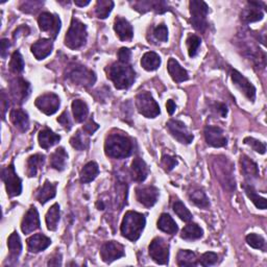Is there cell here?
<instances>
[{
	"mask_svg": "<svg viewBox=\"0 0 267 267\" xmlns=\"http://www.w3.org/2000/svg\"><path fill=\"white\" fill-rule=\"evenodd\" d=\"M134 151V142L127 135L111 133L105 142V153L113 159L129 158Z\"/></svg>",
	"mask_w": 267,
	"mask_h": 267,
	"instance_id": "6da1fadb",
	"label": "cell"
},
{
	"mask_svg": "<svg viewBox=\"0 0 267 267\" xmlns=\"http://www.w3.org/2000/svg\"><path fill=\"white\" fill-rule=\"evenodd\" d=\"M107 77L113 81L118 90H126L132 87L136 79V71L131 64L115 62L106 69Z\"/></svg>",
	"mask_w": 267,
	"mask_h": 267,
	"instance_id": "7a4b0ae2",
	"label": "cell"
},
{
	"mask_svg": "<svg viewBox=\"0 0 267 267\" xmlns=\"http://www.w3.org/2000/svg\"><path fill=\"white\" fill-rule=\"evenodd\" d=\"M145 224L146 218L144 215L135 211H129L123 216L121 222V235L125 238L135 242L140 238L143 230L145 228Z\"/></svg>",
	"mask_w": 267,
	"mask_h": 267,
	"instance_id": "3957f363",
	"label": "cell"
},
{
	"mask_svg": "<svg viewBox=\"0 0 267 267\" xmlns=\"http://www.w3.org/2000/svg\"><path fill=\"white\" fill-rule=\"evenodd\" d=\"M87 38V25L77 18H72L70 27L65 36V45L72 50H76L86 44Z\"/></svg>",
	"mask_w": 267,
	"mask_h": 267,
	"instance_id": "277c9868",
	"label": "cell"
},
{
	"mask_svg": "<svg viewBox=\"0 0 267 267\" xmlns=\"http://www.w3.org/2000/svg\"><path fill=\"white\" fill-rule=\"evenodd\" d=\"M189 9L191 14L190 22L195 31L203 33L208 27L207 16L209 13V7L204 2L199 0H191L189 3Z\"/></svg>",
	"mask_w": 267,
	"mask_h": 267,
	"instance_id": "5b68a950",
	"label": "cell"
},
{
	"mask_svg": "<svg viewBox=\"0 0 267 267\" xmlns=\"http://www.w3.org/2000/svg\"><path fill=\"white\" fill-rule=\"evenodd\" d=\"M66 78L72 81L73 84L83 87H92L96 81L95 73L81 65L70 66L67 69Z\"/></svg>",
	"mask_w": 267,
	"mask_h": 267,
	"instance_id": "8992f818",
	"label": "cell"
},
{
	"mask_svg": "<svg viewBox=\"0 0 267 267\" xmlns=\"http://www.w3.org/2000/svg\"><path fill=\"white\" fill-rule=\"evenodd\" d=\"M135 104L138 112L146 118H156L161 113L158 102L147 91H142L137 94Z\"/></svg>",
	"mask_w": 267,
	"mask_h": 267,
	"instance_id": "52a82bcc",
	"label": "cell"
},
{
	"mask_svg": "<svg viewBox=\"0 0 267 267\" xmlns=\"http://www.w3.org/2000/svg\"><path fill=\"white\" fill-rule=\"evenodd\" d=\"M2 179L6 185V189L10 197H15L21 194L22 181L16 173L13 163L3 169Z\"/></svg>",
	"mask_w": 267,
	"mask_h": 267,
	"instance_id": "ba28073f",
	"label": "cell"
},
{
	"mask_svg": "<svg viewBox=\"0 0 267 267\" xmlns=\"http://www.w3.org/2000/svg\"><path fill=\"white\" fill-rule=\"evenodd\" d=\"M149 253L151 258L160 265H166L169 262V244L161 237L155 238L150 246Z\"/></svg>",
	"mask_w": 267,
	"mask_h": 267,
	"instance_id": "9c48e42d",
	"label": "cell"
},
{
	"mask_svg": "<svg viewBox=\"0 0 267 267\" xmlns=\"http://www.w3.org/2000/svg\"><path fill=\"white\" fill-rule=\"evenodd\" d=\"M38 24L40 29L47 33L52 39H55L61 31V19L57 15L49 12H44L38 18Z\"/></svg>",
	"mask_w": 267,
	"mask_h": 267,
	"instance_id": "30bf717a",
	"label": "cell"
},
{
	"mask_svg": "<svg viewBox=\"0 0 267 267\" xmlns=\"http://www.w3.org/2000/svg\"><path fill=\"white\" fill-rule=\"evenodd\" d=\"M166 128L169 132V134L182 144H190L193 141L194 136L192 133L189 132L188 128L185 126V123L175 120V119H170L166 123Z\"/></svg>",
	"mask_w": 267,
	"mask_h": 267,
	"instance_id": "8fae6325",
	"label": "cell"
},
{
	"mask_svg": "<svg viewBox=\"0 0 267 267\" xmlns=\"http://www.w3.org/2000/svg\"><path fill=\"white\" fill-rule=\"evenodd\" d=\"M35 106L39 109L40 112L50 116L57 112L61 106V100L60 97L54 93H45L40 95L36 99Z\"/></svg>",
	"mask_w": 267,
	"mask_h": 267,
	"instance_id": "7c38bea8",
	"label": "cell"
},
{
	"mask_svg": "<svg viewBox=\"0 0 267 267\" xmlns=\"http://www.w3.org/2000/svg\"><path fill=\"white\" fill-rule=\"evenodd\" d=\"M125 256V246L116 241H108L102 244L100 249V257L102 261L108 264Z\"/></svg>",
	"mask_w": 267,
	"mask_h": 267,
	"instance_id": "4fadbf2b",
	"label": "cell"
},
{
	"mask_svg": "<svg viewBox=\"0 0 267 267\" xmlns=\"http://www.w3.org/2000/svg\"><path fill=\"white\" fill-rule=\"evenodd\" d=\"M135 192L137 200L146 208L154 207L160 196V191L155 186H138Z\"/></svg>",
	"mask_w": 267,
	"mask_h": 267,
	"instance_id": "5bb4252c",
	"label": "cell"
},
{
	"mask_svg": "<svg viewBox=\"0 0 267 267\" xmlns=\"http://www.w3.org/2000/svg\"><path fill=\"white\" fill-rule=\"evenodd\" d=\"M231 78L234 85L240 90L243 95L250 99L251 101H255L256 99V88L255 86L251 83V81L244 77L239 71L232 69L231 70Z\"/></svg>",
	"mask_w": 267,
	"mask_h": 267,
	"instance_id": "9a60e30c",
	"label": "cell"
},
{
	"mask_svg": "<svg viewBox=\"0 0 267 267\" xmlns=\"http://www.w3.org/2000/svg\"><path fill=\"white\" fill-rule=\"evenodd\" d=\"M204 138L208 145L212 147H224L228 144V139L223 135V131L219 127L207 126L204 128Z\"/></svg>",
	"mask_w": 267,
	"mask_h": 267,
	"instance_id": "2e32d148",
	"label": "cell"
},
{
	"mask_svg": "<svg viewBox=\"0 0 267 267\" xmlns=\"http://www.w3.org/2000/svg\"><path fill=\"white\" fill-rule=\"evenodd\" d=\"M261 6H264V4L257 2H249L248 7L242 11V21L245 23H253L262 20L264 17V13L261 9Z\"/></svg>",
	"mask_w": 267,
	"mask_h": 267,
	"instance_id": "e0dca14e",
	"label": "cell"
},
{
	"mask_svg": "<svg viewBox=\"0 0 267 267\" xmlns=\"http://www.w3.org/2000/svg\"><path fill=\"white\" fill-rule=\"evenodd\" d=\"M11 93L16 102L22 104L23 101L26 100V98L28 97L31 93V86L26 80H24L21 77H19L15 79L12 83Z\"/></svg>",
	"mask_w": 267,
	"mask_h": 267,
	"instance_id": "ac0fdd59",
	"label": "cell"
},
{
	"mask_svg": "<svg viewBox=\"0 0 267 267\" xmlns=\"http://www.w3.org/2000/svg\"><path fill=\"white\" fill-rule=\"evenodd\" d=\"M40 225L41 223H40V217H39L38 210L36 209V207H31V209L26 212V214L24 215L22 219L21 230L25 235H27L40 229Z\"/></svg>",
	"mask_w": 267,
	"mask_h": 267,
	"instance_id": "d6986e66",
	"label": "cell"
},
{
	"mask_svg": "<svg viewBox=\"0 0 267 267\" xmlns=\"http://www.w3.org/2000/svg\"><path fill=\"white\" fill-rule=\"evenodd\" d=\"M150 173V168L145 161L141 158H136L131 164V175L133 181L137 183L144 182Z\"/></svg>",
	"mask_w": 267,
	"mask_h": 267,
	"instance_id": "ffe728a7",
	"label": "cell"
},
{
	"mask_svg": "<svg viewBox=\"0 0 267 267\" xmlns=\"http://www.w3.org/2000/svg\"><path fill=\"white\" fill-rule=\"evenodd\" d=\"M52 49H53V42L50 39H45V38L38 40L37 42L34 43L31 47L32 53L39 61L46 58L52 52Z\"/></svg>",
	"mask_w": 267,
	"mask_h": 267,
	"instance_id": "44dd1931",
	"label": "cell"
},
{
	"mask_svg": "<svg viewBox=\"0 0 267 267\" xmlns=\"http://www.w3.org/2000/svg\"><path fill=\"white\" fill-rule=\"evenodd\" d=\"M114 31L121 41H131L134 38V28L127 19L117 17L114 21Z\"/></svg>",
	"mask_w": 267,
	"mask_h": 267,
	"instance_id": "7402d4cb",
	"label": "cell"
},
{
	"mask_svg": "<svg viewBox=\"0 0 267 267\" xmlns=\"http://www.w3.org/2000/svg\"><path fill=\"white\" fill-rule=\"evenodd\" d=\"M27 250L29 253H40L45 251L48 246L51 244L50 238L43 234H35L34 236L29 237L27 240Z\"/></svg>",
	"mask_w": 267,
	"mask_h": 267,
	"instance_id": "603a6c76",
	"label": "cell"
},
{
	"mask_svg": "<svg viewBox=\"0 0 267 267\" xmlns=\"http://www.w3.org/2000/svg\"><path fill=\"white\" fill-rule=\"evenodd\" d=\"M10 119L14 127L21 132H26L29 129L28 114L21 109H13L10 113Z\"/></svg>",
	"mask_w": 267,
	"mask_h": 267,
	"instance_id": "cb8c5ba5",
	"label": "cell"
},
{
	"mask_svg": "<svg viewBox=\"0 0 267 267\" xmlns=\"http://www.w3.org/2000/svg\"><path fill=\"white\" fill-rule=\"evenodd\" d=\"M241 171L248 181H253L259 177V168L257 164L248 156L242 155L240 158Z\"/></svg>",
	"mask_w": 267,
	"mask_h": 267,
	"instance_id": "d4e9b609",
	"label": "cell"
},
{
	"mask_svg": "<svg viewBox=\"0 0 267 267\" xmlns=\"http://www.w3.org/2000/svg\"><path fill=\"white\" fill-rule=\"evenodd\" d=\"M168 73L171 76V78L175 81V83H183V81H186L189 79V74L186 69H184L180 64L179 62L170 57L168 61V65H167Z\"/></svg>",
	"mask_w": 267,
	"mask_h": 267,
	"instance_id": "484cf974",
	"label": "cell"
},
{
	"mask_svg": "<svg viewBox=\"0 0 267 267\" xmlns=\"http://www.w3.org/2000/svg\"><path fill=\"white\" fill-rule=\"evenodd\" d=\"M60 140H61V136L53 133L50 129H47V128L43 129L38 135L39 145L44 150H48L52 147Z\"/></svg>",
	"mask_w": 267,
	"mask_h": 267,
	"instance_id": "4316f807",
	"label": "cell"
},
{
	"mask_svg": "<svg viewBox=\"0 0 267 267\" xmlns=\"http://www.w3.org/2000/svg\"><path fill=\"white\" fill-rule=\"evenodd\" d=\"M134 8L140 13H145L150 10H153L158 14H162L169 10L167 4L164 2H140L134 4Z\"/></svg>",
	"mask_w": 267,
	"mask_h": 267,
	"instance_id": "83f0119b",
	"label": "cell"
},
{
	"mask_svg": "<svg viewBox=\"0 0 267 267\" xmlns=\"http://www.w3.org/2000/svg\"><path fill=\"white\" fill-rule=\"evenodd\" d=\"M68 159V154L66 153L64 147H58L54 153L50 155V166L57 170L63 171L66 168V162Z\"/></svg>",
	"mask_w": 267,
	"mask_h": 267,
	"instance_id": "f1b7e54d",
	"label": "cell"
},
{
	"mask_svg": "<svg viewBox=\"0 0 267 267\" xmlns=\"http://www.w3.org/2000/svg\"><path fill=\"white\" fill-rule=\"evenodd\" d=\"M158 229L164 233H167L169 235H174L179 231V227L176 222L173 220V218L167 214V213H163L159 217L158 220Z\"/></svg>",
	"mask_w": 267,
	"mask_h": 267,
	"instance_id": "f546056e",
	"label": "cell"
},
{
	"mask_svg": "<svg viewBox=\"0 0 267 267\" xmlns=\"http://www.w3.org/2000/svg\"><path fill=\"white\" fill-rule=\"evenodd\" d=\"M55 195H56V184L50 183L49 181H45L42 188L38 191L37 199L41 204H45L48 200L55 197Z\"/></svg>",
	"mask_w": 267,
	"mask_h": 267,
	"instance_id": "4dcf8cb0",
	"label": "cell"
},
{
	"mask_svg": "<svg viewBox=\"0 0 267 267\" xmlns=\"http://www.w3.org/2000/svg\"><path fill=\"white\" fill-rule=\"evenodd\" d=\"M72 113H73V117L74 120L78 123L84 122L88 115H89V108L88 105L84 100H80V99H74L72 101Z\"/></svg>",
	"mask_w": 267,
	"mask_h": 267,
	"instance_id": "1f68e13d",
	"label": "cell"
},
{
	"mask_svg": "<svg viewBox=\"0 0 267 267\" xmlns=\"http://www.w3.org/2000/svg\"><path fill=\"white\" fill-rule=\"evenodd\" d=\"M98 174H99V167L97 165V163L91 161L87 163L86 165L83 167V169L80 170L79 179H80V182L83 184H88L94 181Z\"/></svg>",
	"mask_w": 267,
	"mask_h": 267,
	"instance_id": "d6a6232c",
	"label": "cell"
},
{
	"mask_svg": "<svg viewBox=\"0 0 267 267\" xmlns=\"http://www.w3.org/2000/svg\"><path fill=\"white\" fill-rule=\"evenodd\" d=\"M45 163V156L44 155H34L31 156L27 159V169H26V174L28 177H34L37 175L38 171L40 168H42Z\"/></svg>",
	"mask_w": 267,
	"mask_h": 267,
	"instance_id": "836d02e7",
	"label": "cell"
},
{
	"mask_svg": "<svg viewBox=\"0 0 267 267\" xmlns=\"http://www.w3.org/2000/svg\"><path fill=\"white\" fill-rule=\"evenodd\" d=\"M161 57L154 51L144 53L141 58V66L146 71H155L161 66Z\"/></svg>",
	"mask_w": 267,
	"mask_h": 267,
	"instance_id": "e575fe53",
	"label": "cell"
},
{
	"mask_svg": "<svg viewBox=\"0 0 267 267\" xmlns=\"http://www.w3.org/2000/svg\"><path fill=\"white\" fill-rule=\"evenodd\" d=\"M176 263L181 267H194L197 265L196 254L189 250H181L176 256Z\"/></svg>",
	"mask_w": 267,
	"mask_h": 267,
	"instance_id": "d590c367",
	"label": "cell"
},
{
	"mask_svg": "<svg viewBox=\"0 0 267 267\" xmlns=\"http://www.w3.org/2000/svg\"><path fill=\"white\" fill-rule=\"evenodd\" d=\"M61 219V210L58 203H54L50 207V209L47 211L46 216H45V221L47 229L49 231H56L57 225Z\"/></svg>",
	"mask_w": 267,
	"mask_h": 267,
	"instance_id": "8d00e7d4",
	"label": "cell"
},
{
	"mask_svg": "<svg viewBox=\"0 0 267 267\" xmlns=\"http://www.w3.org/2000/svg\"><path fill=\"white\" fill-rule=\"evenodd\" d=\"M243 189L245 191V194L246 196H248L251 201L255 204L256 208L260 209V210H265L267 208V201L264 197L260 196L256 190L254 189V187L252 186V185L250 184H245L243 185Z\"/></svg>",
	"mask_w": 267,
	"mask_h": 267,
	"instance_id": "74e56055",
	"label": "cell"
},
{
	"mask_svg": "<svg viewBox=\"0 0 267 267\" xmlns=\"http://www.w3.org/2000/svg\"><path fill=\"white\" fill-rule=\"evenodd\" d=\"M8 246L10 251V257L13 260H17L19 256L21 255L22 252V243L20 236L17 232H14L11 234V236L8 239Z\"/></svg>",
	"mask_w": 267,
	"mask_h": 267,
	"instance_id": "f35d334b",
	"label": "cell"
},
{
	"mask_svg": "<svg viewBox=\"0 0 267 267\" xmlns=\"http://www.w3.org/2000/svg\"><path fill=\"white\" fill-rule=\"evenodd\" d=\"M202 235H203V231L198 224L189 223L182 230L181 238L184 240L192 241V240L200 239L202 237Z\"/></svg>",
	"mask_w": 267,
	"mask_h": 267,
	"instance_id": "ab89813d",
	"label": "cell"
},
{
	"mask_svg": "<svg viewBox=\"0 0 267 267\" xmlns=\"http://www.w3.org/2000/svg\"><path fill=\"white\" fill-rule=\"evenodd\" d=\"M88 135L83 131L78 130L75 135H73L70 139V145L76 151H85L88 149L90 140L87 137Z\"/></svg>",
	"mask_w": 267,
	"mask_h": 267,
	"instance_id": "60d3db41",
	"label": "cell"
},
{
	"mask_svg": "<svg viewBox=\"0 0 267 267\" xmlns=\"http://www.w3.org/2000/svg\"><path fill=\"white\" fill-rule=\"evenodd\" d=\"M189 198L193 204H195L196 207L200 209H207L210 206L209 198L207 197L206 193H204L202 190L195 189L191 191L189 194Z\"/></svg>",
	"mask_w": 267,
	"mask_h": 267,
	"instance_id": "b9f144b4",
	"label": "cell"
},
{
	"mask_svg": "<svg viewBox=\"0 0 267 267\" xmlns=\"http://www.w3.org/2000/svg\"><path fill=\"white\" fill-rule=\"evenodd\" d=\"M114 8L112 0H97L95 6V14L98 19H106L111 14Z\"/></svg>",
	"mask_w": 267,
	"mask_h": 267,
	"instance_id": "7bdbcfd3",
	"label": "cell"
},
{
	"mask_svg": "<svg viewBox=\"0 0 267 267\" xmlns=\"http://www.w3.org/2000/svg\"><path fill=\"white\" fill-rule=\"evenodd\" d=\"M172 209L174 211V213L180 217L181 220L185 221V222H189L192 220L193 216L191 214V212L186 208V206L181 201V200H175L172 204Z\"/></svg>",
	"mask_w": 267,
	"mask_h": 267,
	"instance_id": "ee69618b",
	"label": "cell"
},
{
	"mask_svg": "<svg viewBox=\"0 0 267 267\" xmlns=\"http://www.w3.org/2000/svg\"><path fill=\"white\" fill-rule=\"evenodd\" d=\"M10 69L14 73H21L24 70V60L20 51H15L12 54V58L10 62Z\"/></svg>",
	"mask_w": 267,
	"mask_h": 267,
	"instance_id": "f6af8a7d",
	"label": "cell"
},
{
	"mask_svg": "<svg viewBox=\"0 0 267 267\" xmlns=\"http://www.w3.org/2000/svg\"><path fill=\"white\" fill-rule=\"evenodd\" d=\"M246 242H248V244L253 249L265 251V239L258 234H249L246 236Z\"/></svg>",
	"mask_w": 267,
	"mask_h": 267,
	"instance_id": "bcb514c9",
	"label": "cell"
},
{
	"mask_svg": "<svg viewBox=\"0 0 267 267\" xmlns=\"http://www.w3.org/2000/svg\"><path fill=\"white\" fill-rule=\"evenodd\" d=\"M201 43V40L199 37L195 36V35H190L187 40H186V44H187V48H188V53L190 57H194L197 53V50L200 46Z\"/></svg>",
	"mask_w": 267,
	"mask_h": 267,
	"instance_id": "7dc6e473",
	"label": "cell"
},
{
	"mask_svg": "<svg viewBox=\"0 0 267 267\" xmlns=\"http://www.w3.org/2000/svg\"><path fill=\"white\" fill-rule=\"evenodd\" d=\"M218 261V256L215 253L212 252H207L200 256L199 259H197V265L203 266V267H208L215 265Z\"/></svg>",
	"mask_w": 267,
	"mask_h": 267,
	"instance_id": "c3c4849f",
	"label": "cell"
},
{
	"mask_svg": "<svg viewBox=\"0 0 267 267\" xmlns=\"http://www.w3.org/2000/svg\"><path fill=\"white\" fill-rule=\"evenodd\" d=\"M244 144L246 145H250L255 152L261 154V155H264L265 152H266V145L265 143L255 139V138H252V137H246L244 139Z\"/></svg>",
	"mask_w": 267,
	"mask_h": 267,
	"instance_id": "681fc988",
	"label": "cell"
},
{
	"mask_svg": "<svg viewBox=\"0 0 267 267\" xmlns=\"http://www.w3.org/2000/svg\"><path fill=\"white\" fill-rule=\"evenodd\" d=\"M161 165H162L164 170L169 172L177 165V160H176V158L171 157L169 155H163L162 161H161Z\"/></svg>",
	"mask_w": 267,
	"mask_h": 267,
	"instance_id": "f907efd6",
	"label": "cell"
},
{
	"mask_svg": "<svg viewBox=\"0 0 267 267\" xmlns=\"http://www.w3.org/2000/svg\"><path fill=\"white\" fill-rule=\"evenodd\" d=\"M154 37L156 38V40L160 41V42H167L168 41V29L167 26L165 24H160L158 25L154 32Z\"/></svg>",
	"mask_w": 267,
	"mask_h": 267,
	"instance_id": "816d5d0a",
	"label": "cell"
},
{
	"mask_svg": "<svg viewBox=\"0 0 267 267\" xmlns=\"http://www.w3.org/2000/svg\"><path fill=\"white\" fill-rule=\"evenodd\" d=\"M132 56V51L127 48V47H122L118 51V62L120 63H125V64H130Z\"/></svg>",
	"mask_w": 267,
	"mask_h": 267,
	"instance_id": "f5cc1de1",
	"label": "cell"
},
{
	"mask_svg": "<svg viewBox=\"0 0 267 267\" xmlns=\"http://www.w3.org/2000/svg\"><path fill=\"white\" fill-rule=\"evenodd\" d=\"M57 122L67 131H70L72 128V122L70 120V117L67 111H64L63 113H62V115L57 118Z\"/></svg>",
	"mask_w": 267,
	"mask_h": 267,
	"instance_id": "db71d44e",
	"label": "cell"
},
{
	"mask_svg": "<svg viewBox=\"0 0 267 267\" xmlns=\"http://www.w3.org/2000/svg\"><path fill=\"white\" fill-rule=\"evenodd\" d=\"M98 129H99V126L97 125V123L94 122L93 119H89L88 122L86 123V125L83 127V129H81V130H83L88 136H91V135H93Z\"/></svg>",
	"mask_w": 267,
	"mask_h": 267,
	"instance_id": "11a10c76",
	"label": "cell"
},
{
	"mask_svg": "<svg viewBox=\"0 0 267 267\" xmlns=\"http://www.w3.org/2000/svg\"><path fill=\"white\" fill-rule=\"evenodd\" d=\"M0 45H2V48H0V49H2V51H0V52H2V56H3L4 58H6V57H7V54H8V51H9V49H10V47H11L10 41H9L8 39H3V40H2V43H0Z\"/></svg>",
	"mask_w": 267,
	"mask_h": 267,
	"instance_id": "9f6ffc18",
	"label": "cell"
},
{
	"mask_svg": "<svg viewBox=\"0 0 267 267\" xmlns=\"http://www.w3.org/2000/svg\"><path fill=\"white\" fill-rule=\"evenodd\" d=\"M48 266H62V255L61 254H55L52 258L49 259Z\"/></svg>",
	"mask_w": 267,
	"mask_h": 267,
	"instance_id": "6f0895ef",
	"label": "cell"
},
{
	"mask_svg": "<svg viewBox=\"0 0 267 267\" xmlns=\"http://www.w3.org/2000/svg\"><path fill=\"white\" fill-rule=\"evenodd\" d=\"M2 106H3V118L5 119V116H6V112L9 108V100H8V97L6 95V92L3 90L2 92Z\"/></svg>",
	"mask_w": 267,
	"mask_h": 267,
	"instance_id": "680465c9",
	"label": "cell"
},
{
	"mask_svg": "<svg viewBox=\"0 0 267 267\" xmlns=\"http://www.w3.org/2000/svg\"><path fill=\"white\" fill-rule=\"evenodd\" d=\"M175 109H176L175 102H174L172 99L167 100V102H166V110H167V112H168V114H169L170 116L173 115V113L175 112Z\"/></svg>",
	"mask_w": 267,
	"mask_h": 267,
	"instance_id": "91938a15",
	"label": "cell"
},
{
	"mask_svg": "<svg viewBox=\"0 0 267 267\" xmlns=\"http://www.w3.org/2000/svg\"><path fill=\"white\" fill-rule=\"evenodd\" d=\"M216 109L218 111V113L220 114L221 117H227L228 115V107L225 106L224 104H217L216 105Z\"/></svg>",
	"mask_w": 267,
	"mask_h": 267,
	"instance_id": "94428289",
	"label": "cell"
},
{
	"mask_svg": "<svg viewBox=\"0 0 267 267\" xmlns=\"http://www.w3.org/2000/svg\"><path fill=\"white\" fill-rule=\"evenodd\" d=\"M74 4L78 7H86L90 4V0H86V2H83V0H74Z\"/></svg>",
	"mask_w": 267,
	"mask_h": 267,
	"instance_id": "6125c7cd",
	"label": "cell"
},
{
	"mask_svg": "<svg viewBox=\"0 0 267 267\" xmlns=\"http://www.w3.org/2000/svg\"><path fill=\"white\" fill-rule=\"evenodd\" d=\"M96 207L98 210H105L106 209V206H105V203L102 200H98L97 203H96Z\"/></svg>",
	"mask_w": 267,
	"mask_h": 267,
	"instance_id": "be15d7a7",
	"label": "cell"
},
{
	"mask_svg": "<svg viewBox=\"0 0 267 267\" xmlns=\"http://www.w3.org/2000/svg\"><path fill=\"white\" fill-rule=\"evenodd\" d=\"M68 265H75V266H76L77 264H76V263H74V262H71V263H68Z\"/></svg>",
	"mask_w": 267,
	"mask_h": 267,
	"instance_id": "e7e4bbea",
	"label": "cell"
}]
</instances>
